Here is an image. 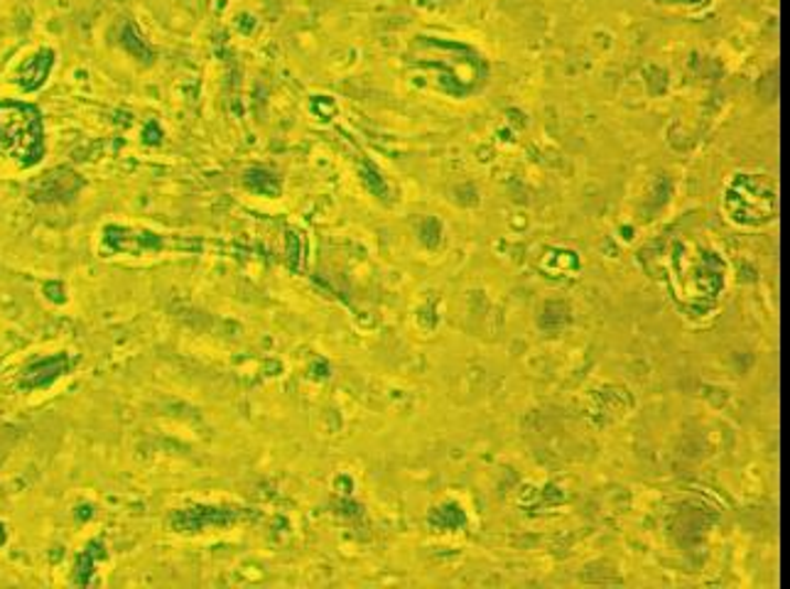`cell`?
Listing matches in <instances>:
<instances>
[{
    "label": "cell",
    "instance_id": "cell-3",
    "mask_svg": "<svg viewBox=\"0 0 790 589\" xmlns=\"http://www.w3.org/2000/svg\"><path fill=\"white\" fill-rule=\"evenodd\" d=\"M67 356H54V358H47V362H38L32 364L25 376H23V386L25 388H40V386H47L52 384L54 378L62 376L64 371H67Z\"/></svg>",
    "mask_w": 790,
    "mask_h": 589
},
{
    "label": "cell",
    "instance_id": "cell-2",
    "mask_svg": "<svg viewBox=\"0 0 790 589\" xmlns=\"http://www.w3.org/2000/svg\"><path fill=\"white\" fill-rule=\"evenodd\" d=\"M52 67H54V52L52 50H40L35 57H30L23 64V67H20V72H18L20 89L38 92L40 86L47 82Z\"/></svg>",
    "mask_w": 790,
    "mask_h": 589
},
{
    "label": "cell",
    "instance_id": "cell-4",
    "mask_svg": "<svg viewBox=\"0 0 790 589\" xmlns=\"http://www.w3.org/2000/svg\"><path fill=\"white\" fill-rule=\"evenodd\" d=\"M3 543H6V531H3V526H0V545Z\"/></svg>",
    "mask_w": 790,
    "mask_h": 589
},
{
    "label": "cell",
    "instance_id": "cell-1",
    "mask_svg": "<svg viewBox=\"0 0 790 589\" xmlns=\"http://www.w3.org/2000/svg\"><path fill=\"white\" fill-rule=\"evenodd\" d=\"M45 152V124L38 106L15 98L0 101V158L18 168H35Z\"/></svg>",
    "mask_w": 790,
    "mask_h": 589
}]
</instances>
